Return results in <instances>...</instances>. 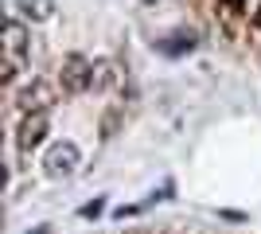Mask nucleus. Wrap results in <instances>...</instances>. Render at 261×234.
<instances>
[{
	"instance_id": "nucleus-1",
	"label": "nucleus",
	"mask_w": 261,
	"mask_h": 234,
	"mask_svg": "<svg viewBox=\"0 0 261 234\" xmlns=\"http://www.w3.org/2000/svg\"><path fill=\"white\" fill-rule=\"evenodd\" d=\"M59 86L63 94H82V90L94 86V63L82 55H66L63 67H59Z\"/></svg>"
},
{
	"instance_id": "nucleus-2",
	"label": "nucleus",
	"mask_w": 261,
	"mask_h": 234,
	"mask_svg": "<svg viewBox=\"0 0 261 234\" xmlns=\"http://www.w3.org/2000/svg\"><path fill=\"white\" fill-rule=\"evenodd\" d=\"M47 129H51V117H47V110H35V113H23L20 129H16V148L20 152H32V148L43 145Z\"/></svg>"
},
{
	"instance_id": "nucleus-3",
	"label": "nucleus",
	"mask_w": 261,
	"mask_h": 234,
	"mask_svg": "<svg viewBox=\"0 0 261 234\" xmlns=\"http://www.w3.org/2000/svg\"><path fill=\"white\" fill-rule=\"evenodd\" d=\"M43 164H47V176H51V179H66L78 168V145H74V141H59V145H51Z\"/></svg>"
},
{
	"instance_id": "nucleus-4",
	"label": "nucleus",
	"mask_w": 261,
	"mask_h": 234,
	"mask_svg": "<svg viewBox=\"0 0 261 234\" xmlns=\"http://www.w3.org/2000/svg\"><path fill=\"white\" fill-rule=\"evenodd\" d=\"M55 98H59V90L51 86V82H43V78H35V82H28V86L16 94V101H20L23 113H35V110H51Z\"/></svg>"
},
{
	"instance_id": "nucleus-5",
	"label": "nucleus",
	"mask_w": 261,
	"mask_h": 234,
	"mask_svg": "<svg viewBox=\"0 0 261 234\" xmlns=\"http://www.w3.org/2000/svg\"><path fill=\"white\" fill-rule=\"evenodd\" d=\"M23 51H28V32H23L20 20H8L4 23V59H20L23 63Z\"/></svg>"
},
{
	"instance_id": "nucleus-6",
	"label": "nucleus",
	"mask_w": 261,
	"mask_h": 234,
	"mask_svg": "<svg viewBox=\"0 0 261 234\" xmlns=\"http://www.w3.org/2000/svg\"><path fill=\"white\" fill-rule=\"evenodd\" d=\"M191 47H195V32H175V35H168V43H160V51L164 55H184Z\"/></svg>"
},
{
	"instance_id": "nucleus-7",
	"label": "nucleus",
	"mask_w": 261,
	"mask_h": 234,
	"mask_svg": "<svg viewBox=\"0 0 261 234\" xmlns=\"http://www.w3.org/2000/svg\"><path fill=\"white\" fill-rule=\"evenodd\" d=\"M20 8H23V16H32V20H51L55 16V0H23Z\"/></svg>"
},
{
	"instance_id": "nucleus-8",
	"label": "nucleus",
	"mask_w": 261,
	"mask_h": 234,
	"mask_svg": "<svg viewBox=\"0 0 261 234\" xmlns=\"http://www.w3.org/2000/svg\"><path fill=\"white\" fill-rule=\"evenodd\" d=\"M101 211H106V203H101V199H94V203H86V207H82V219H98Z\"/></svg>"
},
{
	"instance_id": "nucleus-9",
	"label": "nucleus",
	"mask_w": 261,
	"mask_h": 234,
	"mask_svg": "<svg viewBox=\"0 0 261 234\" xmlns=\"http://www.w3.org/2000/svg\"><path fill=\"white\" fill-rule=\"evenodd\" d=\"M253 28H257V32H261V8L253 12Z\"/></svg>"
},
{
	"instance_id": "nucleus-10",
	"label": "nucleus",
	"mask_w": 261,
	"mask_h": 234,
	"mask_svg": "<svg viewBox=\"0 0 261 234\" xmlns=\"http://www.w3.org/2000/svg\"><path fill=\"white\" fill-rule=\"evenodd\" d=\"M222 4H230V8H242V4H246V0H222Z\"/></svg>"
},
{
	"instance_id": "nucleus-11",
	"label": "nucleus",
	"mask_w": 261,
	"mask_h": 234,
	"mask_svg": "<svg viewBox=\"0 0 261 234\" xmlns=\"http://www.w3.org/2000/svg\"><path fill=\"white\" fill-rule=\"evenodd\" d=\"M129 234H141V230H129Z\"/></svg>"
}]
</instances>
